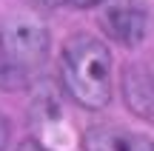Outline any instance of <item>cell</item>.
Segmentation results:
<instances>
[{
    "label": "cell",
    "mask_w": 154,
    "mask_h": 151,
    "mask_svg": "<svg viewBox=\"0 0 154 151\" xmlns=\"http://www.w3.org/2000/svg\"><path fill=\"white\" fill-rule=\"evenodd\" d=\"M60 77L69 97L83 108L109 106L111 100V51L91 34H72L60 54Z\"/></svg>",
    "instance_id": "6da1fadb"
},
{
    "label": "cell",
    "mask_w": 154,
    "mask_h": 151,
    "mask_svg": "<svg viewBox=\"0 0 154 151\" xmlns=\"http://www.w3.org/2000/svg\"><path fill=\"white\" fill-rule=\"evenodd\" d=\"M0 51L20 74L32 77L49 57V32L32 20H9L0 26Z\"/></svg>",
    "instance_id": "7a4b0ae2"
},
{
    "label": "cell",
    "mask_w": 154,
    "mask_h": 151,
    "mask_svg": "<svg viewBox=\"0 0 154 151\" xmlns=\"http://www.w3.org/2000/svg\"><path fill=\"white\" fill-rule=\"evenodd\" d=\"M100 26L120 46H137L146 37V11L134 6H109L100 14Z\"/></svg>",
    "instance_id": "3957f363"
},
{
    "label": "cell",
    "mask_w": 154,
    "mask_h": 151,
    "mask_svg": "<svg viewBox=\"0 0 154 151\" xmlns=\"http://www.w3.org/2000/svg\"><path fill=\"white\" fill-rule=\"evenodd\" d=\"M83 151H154V143L120 125H94L83 134Z\"/></svg>",
    "instance_id": "277c9868"
},
{
    "label": "cell",
    "mask_w": 154,
    "mask_h": 151,
    "mask_svg": "<svg viewBox=\"0 0 154 151\" xmlns=\"http://www.w3.org/2000/svg\"><path fill=\"white\" fill-rule=\"evenodd\" d=\"M26 80H29L26 74H20V71H17V68L3 57V51H0V89H6V91L23 89V86H26Z\"/></svg>",
    "instance_id": "5b68a950"
},
{
    "label": "cell",
    "mask_w": 154,
    "mask_h": 151,
    "mask_svg": "<svg viewBox=\"0 0 154 151\" xmlns=\"http://www.w3.org/2000/svg\"><path fill=\"white\" fill-rule=\"evenodd\" d=\"M14 151H49V148H46L43 143H37V140H23Z\"/></svg>",
    "instance_id": "8992f818"
},
{
    "label": "cell",
    "mask_w": 154,
    "mask_h": 151,
    "mask_svg": "<svg viewBox=\"0 0 154 151\" xmlns=\"http://www.w3.org/2000/svg\"><path fill=\"white\" fill-rule=\"evenodd\" d=\"M6 143H9V120L0 114V151L6 148Z\"/></svg>",
    "instance_id": "52a82bcc"
},
{
    "label": "cell",
    "mask_w": 154,
    "mask_h": 151,
    "mask_svg": "<svg viewBox=\"0 0 154 151\" xmlns=\"http://www.w3.org/2000/svg\"><path fill=\"white\" fill-rule=\"evenodd\" d=\"M72 6H77V9H91V6H97V3H103V0H69Z\"/></svg>",
    "instance_id": "ba28073f"
}]
</instances>
